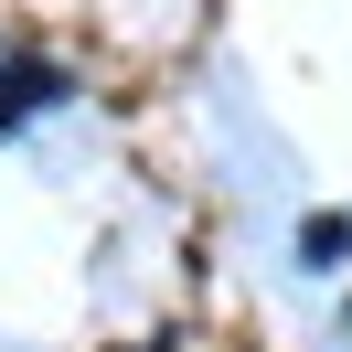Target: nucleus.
Here are the masks:
<instances>
[{
	"label": "nucleus",
	"mask_w": 352,
	"mask_h": 352,
	"mask_svg": "<svg viewBox=\"0 0 352 352\" xmlns=\"http://www.w3.org/2000/svg\"><path fill=\"white\" fill-rule=\"evenodd\" d=\"M54 96H65V75H54V65H11V75H0V129H22V118L54 107Z\"/></svg>",
	"instance_id": "f257e3e1"
},
{
	"label": "nucleus",
	"mask_w": 352,
	"mask_h": 352,
	"mask_svg": "<svg viewBox=\"0 0 352 352\" xmlns=\"http://www.w3.org/2000/svg\"><path fill=\"white\" fill-rule=\"evenodd\" d=\"M299 256H309V267L352 256V214H309V224H299Z\"/></svg>",
	"instance_id": "f03ea898"
}]
</instances>
